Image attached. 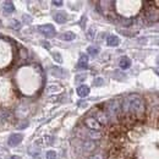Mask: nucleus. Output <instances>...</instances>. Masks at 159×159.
I'll return each mask as SVG.
<instances>
[{
  "instance_id": "1",
  "label": "nucleus",
  "mask_w": 159,
  "mask_h": 159,
  "mask_svg": "<svg viewBox=\"0 0 159 159\" xmlns=\"http://www.w3.org/2000/svg\"><path fill=\"white\" fill-rule=\"evenodd\" d=\"M121 113H122V116L142 121L146 116L144 99L139 94L127 96L126 98H124L121 103Z\"/></svg>"
},
{
  "instance_id": "2",
  "label": "nucleus",
  "mask_w": 159,
  "mask_h": 159,
  "mask_svg": "<svg viewBox=\"0 0 159 159\" xmlns=\"http://www.w3.org/2000/svg\"><path fill=\"white\" fill-rule=\"evenodd\" d=\"M108 114V118L110 122L118 124L120 120L122 119V113H121V104L118 99H113L107 103L105 109H104Z\"/></svg>"
},
{
  "instance_id": "3",
  "label": "nucleus",
  "mask_w": 159,
  "mask_h": 159,
  "mask_svg": "<svg viewBox=\"0 0 159 159\" xmlns=\"http://www.w3.org/2000/svg\"><path fill=\"white\" fill-rule=\"evenodd\" d=\"M92 113H93V115H92V116L97 120L102 126H107V125H109V124H110L109 118H108V114H107V111H105L103 108L97 107V108H94V109L92 110Z\"/></svg>"
},
{
  "instance_id": "4",
  "label": "nucleus",
  "mask_w": 159,
  "mask_h": 159,
  "mask_svg": "<svg viewBox=\"0 0 159 159\" xmlns=\"http://www.w3.org/2000/svg\"><path fill=\"white\" fill-rule=\"evenodd\" d=\"M144 19L149 22H156L159 20V11L156 6H147L144 12Z\"/></svg>"
},
{
  "instance_id": "5",
  "label": "nucleus",
  "mask_w": 159,
  "mask_h": 159,
  "mask_svg": "<svg viewBox=\"0 0 159 159\" xmlns=\"http://www.w3.org/2000/svg\"><path fill=\"white\" fill-rule=\"evenodd\" d=\"M83 125H84L88 130H92V131H100L102 127H103L93 116H87L86 119L83 120Z\"/></svg>"
},
{
  "instance_id": "6",
  "label": "nucleus",
  "mask_w": 159,
  "mask_h": 159,
  "mask_svg": "<svg viewBox=\"0 0 159 159\" xmlns=\"http://www.w3.org/2000/svg\"><path fill=\"white\" fill-rule=\"evenodd\" d=\"M38 31H39L42 34H44L45 37L50 38V37H54L55 36V28L53 25L50 23H47V25H42L38 27Z\"/></svg>"
},
{
  "instance_id": "7",
  "label": "nucleus",
  "mask_w": 159,
  "mask_h": 159,
  "mask_svg": "<svg viewBox=\"0 0 159 159\" xmlns=\"http://www.w3.org/2000/svg\"><path fill=\"white\" fill-rule=\"evenodd\" d=\"M97 147H98L97 142H96V141H91V139L82 141V143H81V148H82V151H84V152H87V153H92V152H94V151L97 149Z\"/></svg>"
},
{
  "instance_id": "8",
  "label": "nucleus",
  "mask_w": 159,
  "mask_h": 159,
  "mask_svg": "<svg viewBox=\"0 0 159 159\" xmlns=\"http://www.w3.org/2000/svg\"><path fill=\"white\" fill-rule=\"evenodd\" d=\"M22 139H23V136L21 134H12L7 139V144L10 147H16L22 142Z\"/></svg>"
},
{
  "instance_id": "9",
  "label": "nucleus",
  "mask_w": 159,
  "mask_h": 159,
  "mask_svg": "<svg viewBox=\"0 0 159 159\" xmlns=\"http://www.w3.org/2000/svg\"><path fill=\"white\" fill-rule=\"evenodd\" d=\"M87 67H88V55L81 54L79 62H77V69L79 70H86Z\"/></svg>"
},
{
  "instance_id": "10",
  "label": "nucleus",
  "mask_w": 159,
  "mask_h": 159,
  "mask_svg": "<svg viewBox=\"0 0 159 159\" xmlns=\"http://www.w3.org/2000/svg\"><path fill=\"white\" fill-rule=\"evenodd\" d=\"M89 92H91V89H89V87L86 86V84H81L80 87H77V96L81 97V98L87 97V96L89 94Z\"/></svg>"
},
{
  "instance_id": "11",
  "label": "nucleus",
  "mask_w": 159,
  "mask_h": 159,
  "mask_svg": "<svg viewBox=\"0 0 159 159\" xmlns=\"http://www.w3.org/2000/svg\"><path fill=\"white\" fill-rule=\"evenodd\" d=\"M86 137H88V139H91V141H99L103 137V134L100 131H92V130H89L86 134Z\"/></svg>"
},
{
  "instance_id": "12",
  "label": "nucleus",
  "mask_w": 159,
  "mask_h": 159,
  "mask_svg": "<svg viewBox=\"0 0 159 159\" xmlns=\"http://www.w3.org/2000/svg\"><path fill=\"white\" fill-rule=\"evenodd\" d=\"M119 66H120V69H122V70H127V69L131 66V60H130V58L122 57L119 61Z\"/></svg>"
},
{
  "instance_id": "13",
  "label": "nucleus",
  "mask_w": 159,
  "mask_h": 159,
  "mask_svg": "<svg viewBox=\"0 0 159 159\" xmlns=\"http://www.w3.org/2000/svg\"><path fill=\"white\" fill-rule=\"evenodd\" d=\"M120 43L119 38H118V36H114V34H111V36H109L108 38H107V44L109 45V47H118Z\"/></svg>"
},
{
  "instance_id": "14",
  "label": "nucleus",
  "mask_w": 159,
  "mask_h": 159,
  "mask_svg": "<svg viewBox=\"0 0 159 159\" xmlns=\"http://www.w3.org/2000/svg\"><path fill=\"white\" fill-rule=\"evenodd\" d=\"M54 20L57 21L58 23H65L66 20H67V16L65 12H58L54 15Z\"/></svg>"
},
{
  "instance_id": "15",
  "label": "nucleus",
  "mask_w": 159,
  "mask_h": 159,
  "mask_svg": "<svg viewBox=\"0 0 159 159\" xmlns=\"http://www.w3.org/2000/svg\"><path fill=\"white\" fill-rule=\"evenodd\" d=\"M4 11L7 12V14L14 12V11H15V6H14V4H12L11 1H6V2H4Z\"/></svg>"
},
{
  "instance_id": "16",
  "label": "nucleus",
  "mask_w": 159,
  "mask_h": 159,
  "mask_svg": "<svg viewBox=\"0 0 159 159\" xmlns=\"http://www.w3.org/2000/svg\"><path fill=\"white\" fill-rule=\"evenodd\" d=\"M60 38L62 40H74L76 38V36H75V33H72V32H65V33H62L61 36H60Z\"/></svg>"
},
{
  "instance_id": "17",
  "label": "nucleus",
  "mask_w": 159,
  "mask_h": 159,
  "mask_svg": "<svg viewBox=\"0 0 159 159\" xmlns=\"http://www.w3.org/2000/svg\"><path fill=\"white\" fill-rule=\"evenodd\" d=\"M99 52H100L99 47H97V45H91V47H88V49H87V53H88L89 55H97Z\"/></svg>"
},
{
  "instance_id": "18",
  "label": "nucleus",
  "mask_w": 159,
  "mask_h": 159,
  "mask_svg": "<svg viewBox=\"0 0 159 159\" xmlns=\"http://www.w3.org/2000/svg\"><path fill=\"white\" fill-rule=\"evenodd\" d=\"M55 158H57L55 151H48L47 152V159H55Z\"/></svg>"
},
{
  "instance_id": "19",
  "label": "nucleus",
  "mask_w": 159,
  "mask_h": 159,
  "mask_svg": "<svg viewBox=\"0 0 159 159\" xmlns=\"http://www.w3.org/2000/svg\"><path fill=\"white\" fill-rule=\"evenodd\" d=\"M88 159H105V156H104V154H102V153H96V154L91 156Z\"/></svg>"
},
{
  "instance_id": "20",
  "label": "nucleus",
  "mask_w": 159,
  "mask_h": 159,
  "mask_svg": "<svg viewBox=\"0 0 159 159\" xmlns=\"http://www.w3.org/2000/svg\"><path fill=\"white\" fill-rule=\"evenodd\" d=\"M53 58L57 60L58 62H61V61H62V59H61V57H60L59 53H54V54H53Z\"/></svg>"
},
{
  "instance_id": "21",
  "label": "nucleus",
  "mask_w": 159,
  "mask_h": 159,
  "mask_svg": "<svg viewBox=\"0 0 159 159\" xmlns=\"http://www.w3.org/2000/svg\"><path fill=\"white\" fill-rule=\"evenodd\" d=\"M103 83H104V80L103 79H96L94 80V84H96V86H102Z\"/></svg>"
},
{
  "instance_id": "22",
  "label": "nucleus",
  "mask_w": 159,
  "mask_h": 159,
  "mask_svg": "<svg viewBox=\"0 0 159 159\" xmlns=\"http://www.w3.org/2000/svg\"><path fill=\"white\" fill-rule=\"evenodd\" d=\"M20 53H21V57H22V58H25V59L27 58V52H26L23 48H21L20 49Z\"/></svg>"
},
{
  "instance_id": "23",
  "label": "nucleus",
  "mask_w": 159,
  "mask_h": 159,
  "mask_svg": "<svg viewBox=\"0 0 159 159\" xmlns=\"http://www.w3.org/2000/svg\"><path fill=\"white\" fill-rule=\"evenodd\" d=\"M11 23L14 25V26H12V28H16V30H19V28H20V23H19L17 21H12Z\"/></svg>"
},
{
  "instance_id": "24",
  "label": "nucleus",
  "mask_w": 159,
  "mask_h": 159,
  "mask_svg": "<svg viewBox=\"0 0 159 159\" xmlns=\"http://www.w3.org/2000/svg\"><path fill=\"white\" fill-rule=\"evenodd\" d=\"M53 5H55V6H61V5H62V1H60V0H54V1H53Z\"/></svg>"
},
{
  "instance_id": "25",
  "label": "nucleus",
  "mask_w": 159,
  "mask_h": 159,
  "mask_svg": "<svg viewBox=\"0 0 159 159\" xmlns=\"http://www.w3.org/2000/svg\"><path fill=\"white\" fill-rule=\"evenodd\" d=\"M86 79V75H82V76H77L76 77V82H80V81H83Z\"/></svg>"
},
{
  "instance_id": "26",
  "label": "nucleus",
  "mask_w": 159,
  "mask_h": 159,
  "mask_svg": "<svg viewBox=\"0 0 159 159\" xmlns=\"http://www.w3.org/2000/svg\"><path fill=\"white\" fill-rule=\"evenodd\" d=\"M156 74H157V75H159V69H158V70H156Z\"/></svg>"
},
{
  "instance_id": "27",
  "label": "nucleus",
  "mask_w": 159,
  "mask_h": 159,
  "mask_svg": "<svg viewBox=\"0 0 159 159\" xmlns=\"http://www.w3.org/2000/svg\"><path fill=\"white\" fill-rule=\"evenodd\" d=\"M11 159H19L17 157H14V158H11Z\"/></svg>"
}]
</instances>
